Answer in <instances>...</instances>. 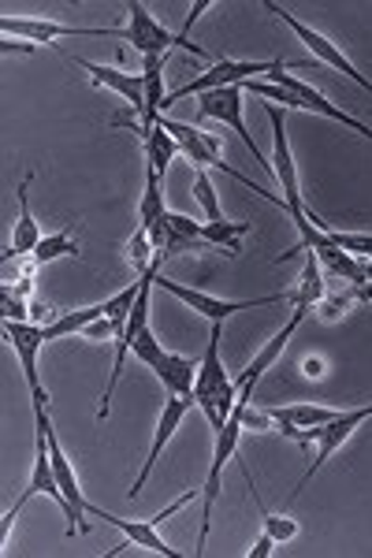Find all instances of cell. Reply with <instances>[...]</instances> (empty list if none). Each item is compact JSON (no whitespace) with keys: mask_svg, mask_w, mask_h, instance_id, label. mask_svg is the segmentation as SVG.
I'll return each instance as SVG.
<instances>
[{"mask_svg":"<svg viewBox=\"0 0 372 558\" xmlns=\"http://www.w3.org/2000/svg\"><path fill=\"white\" fill-rule=\"evenodd\" d=\"M220 339H224V324H208V339H205V354L197 362V380H194V407L205 413L208 428L224 432V425L235 413V399H239V384L228 376L220 357Z\"/></svg>","mask_w":372,"mask_h":558,"instance_id":"obj_1","label":"cell"},{"mask_svg":"<svg viewBox=\"0 0 372 558\" xmlns=\"http://www.w3.org/2000/svg\"><path fill=\"white\" fill-rule=\"evenodd\" d=\"M284 68H313L305 64V60H216L213 68L202 71L197 78H190V83H183L179 89H171L168 94V105L183 101V97L190 94H213V89H224V86H247L253 83V78H268L272 71H284Z\"/></svg>","mask_w":372,"mask_h":558,"instance_id":"obj_2","label":"cell"},{"mask_svg":"<svg viewBox=\"0 0 372 558\" xmlns=\"http://www.w3.org/2000/svg\"><path fill=\"white\" fill-rule=\"evenodd\" d=\"M34 421H41V425H45V439H49V454H52V470H57L60 492H63V499H68V536L89 533L86 514H94V502H89L86 492L79 488L75 465H71L68 451L60 447L57 428H52V417H49V402H45V407H34Z\"/></svg>","mask_w":372,"mask_h":558,"instance_id":"obj_3","label":"cell"},{"mask_svg":"<svg viewBox=\"0 0 372 558\" xmlns=\"http://www.w3.org/2000/svg\"><path fill=\"white\" fill-rule=\"evenodd\" d=\"M123 12H127V26H120V41L131 45L134 52H142V60L145 57H168L171 49H187V52H194V57H205V49L183 41L179 34L171 38L165 26L153 20L149 8H145L142 0H127Z\"/></svg>","mask_w":372,"mask_h":558,"instance_id":"obj_4","label":"cell"},{"mask_svg":"<svg viewBox=\"0 0 372 558\" xmlns=\"http://www.w3.org/2000/svg\"><path fill=\"white\" fill-rule=\"evenodd\" d=\"M34 425H38V444H34V465H31V476H26L23 495L12 502V507H8V514L0 518V544H4L8 533H12L15 514H20V510L34 499V495H45V499H52L60 507V514L68 518V499H63L60 481H57V470H52V454H49V439H45V425H41V421H34Z\"/></svg>","mask_w":372,"mask_h":558,"instance_id":"obj_5","label":"cell"},{"mask_svg":"<svg viewBox=\"0 0 372 558\" xmlns=\"http://www.w3.org/2000/svg\"><path fill=\"white\" fill-rule=\"evenodd\" d=\"M242 432H247V428H242V413L239 410L231 413V421L224 425V432H216L213 462H208V473H205V484H202V533H197L194 558H202V551H205L208 529H213V510H216V499H220V488H224V462L239 451Z\"/></svg>","mask_w":372,"mask_h":558,"instance_id":"obj_6","label":"cell"},{"mask_svg":"<svg viewBox=\"0 0 372 558\" xmlns=\"http://www.w3.org/2000/svg\"><path fill=\"white\" fill-rule=\"evenodd\" d=\"M265 12L276 15V20L284 23L287 31L295 34V38L302 41L305 49H310L316 60H321V64H328V68H335V71H343V75H347L350 83H358L361 89H365V94H372V78L361 75V71L350 64V57H347V52H343L339 45H335L332 38H324L321 31H313V26H310V23H302V20H298V15H290L284 4H276V0H265Z\"/></svg>","mask_w":372,"mask_h":558,"instance_id":"obj_7","label":"cell"},{"mask_svg":"<svg viewBox=\"0 0 372 558\" xmlns=\"http://www.w3.org/2000/svg\"><path fill=\"white\" fill-rule=\"evenodd\" d=\"M157 287L160 291H168L171 299H179L187 305V310H194L197 317H205L208 324H224L228 317L242 310H265V305H279V302H290V291H276V294H261V299H247V302H228V299H213V294L205 291H194V287H183L176 283V279H160L157 276Z\"/></svg>","mask_w":372,"mask_h":558,"instance_id":"obj_8","label":"cell"},{"mask_svg":"<svg viewBox=\"0 0 372 558\" xmlns=\"http://www.w3.org/2000/svg\"><path fill=\"white\" fill-rule=\"evenodd\" d=\"M365 421H372V402L369 407H353V410H343L339 417L335 421H328V425H316V428H305L302 436V444H316V454H313V462H310V470H305V476H302V484L295 488V495L305 488V484L313 481L316 473H321V465L328 462V458L339 451L343 444L353 436V428H361Z\"/></svg>","mask_w":372,"mask_h":558,"instance_id":"obj_9","label":"cell"},{"mask_svg":"<svg viewBox=\"0 0 372 558\" xmlns=\"http://www.w3.org/2000/svg\"><path fill=\"white\" fill-rule=\"evenodd\" d=\"M242 108H247V89H242V86H224V89H213V94L197 97V120H220V123H228V128L242 138V146L253 153V160H257V165H265V168H272V160L261 157L253 131H247Z\"/></svg>","mask_w":372,"mask_h":558,"instance_id":"obj_10","label":"cell"},{"mask_svg":"<svg viewBox=\"0 0 372 558\" xmlns=\"http://www.w3.org/2000/svg\"><path fill=\"white\" fill-rule=\"evenodd\" d=\"M4 339H8V347L15 350V357H20L23 380L31 387V402L34 407H45L49 395H45L41 373H38V354H41V347L49 343V339H45V328L41 324H31V320H4Z\"/></svg>","mask_w":372,"mask_h":558,"instance_id":"obj_11","label":"cell"},{"mask_svg":"<svg viewBox=\"0 0 372 558\" xmlns=\"http://www.w3.org/2000/svg\"><path fill=\"white\" fill-rule=\"evenodd\" d=\"M265 83H276V86H284L287 94H295V101H298V108H302V112H316V116H324V120H335V123H343V128L358 131L361 138L372 142V128H365L361 120H353L347 108H339L335 101H328V97H324L321 89H313L310 83H302V78L287 75V71H272Z\"/></svg>","mask_w":372,"mask_h":558,"instance_id":"obj_12","label":"cell"},{"mask_svg":"<svg viewBox=\"0 0 372 558\" xmlns=\"http://www.w3.org/2000/svg\"><path fill=\"white\" fill-rule=\"evenodd\" d=\"M305 313H310V305H295V313H290V320L284 324V328L276 331V336L268 339L265 347L257 350V357H253V362H250V368H247V373L239 376V380H235V384H239V399H235V402H242V407H250V399H253V387L261 384V376H265L268 368L276 365V357L284 354V350H287L290 336H295V331L302 328Z\"/></svg>","mask_w":372,"mask_h":558,"instance_id":"obj_13","label":"cell"},{"mask_svg":"<svg viewBox=\"0 0 372 558\" xmlns=\"http://www.w3.org/2000/svg\"><path fill=\"white\" fill-rule=\"evenodd\" d=\"M4 34H20L26 41H52V38H120V26H71L52 20H23V15H4L0 20Z\"/></svg>","mask_w":372,"mask_h":558,"instance_id":"obj_14","label":"cell"},{"mask_svg":"<svg viewBox=\"0 0 372 558\" xmlns=\"http://www.w3.org/2000/svg\"><path fill=\"white\" fill-rule=\"evenodd\" d=\"M194 410V399H183V395H171V399L165 402V413H160V425H157V436H153V447H149V454H145V462H142V473L134 476V484H131V499H139V495L145 492V481L153 476V470H157V462H160V454H165V447L171 444V436L179 432V425L187 421V413Z\"/></svg>","mask_w":372,"mask_h":558,"instance_id":"obj_15","label":"cell"},{"mask_svg":"<svg viewBox=\"0 0 372 558\" xmlns=\"http://www.w3.org/2000/svg\"><path fill=\"white\" fill-rule=\"evenodd\" d=\"M71 64H79L86 71L89 78H94L97 86H105V89H112V94H120L127 105H131V112H134V120L142 116V108H145V78H142V71H123V68H105V64H97V60H83V57H68Z\"/></svg>","mask_w":372,"mask_h":558,"instance_id":"obj_16","label":"cell"},{"mask_svg":"<svg viewBox=\"0 0 372 558\" xmlns=\"http://www.w3.org/2000/svg\"><path fill=\"white\" fill-rule=\"evenodd\" d=\"M94 518H101L105 525H116L123 533V544L116 547V551H108V555H120L123 547H145L149 555H165V558H179L176 547H168L165 539H160L157 533V521L153 518H142V521H127V518H116V514H108V510H97L94 507Z\"/></svg>","mask_w":372,"mask_h":558,"instance_id":"obj_17","label":"cell"},{"mask_svg":"<svg viewBox=\"0 0 372 558\" xmlns=\"http://www.w3.org/2000/svg\"><path fill=\"white\" fill-rule=\"evenodd\" d=\"M31 183H34V175H23V183L15 186V197H20V220H15V231H12V242H8V250H4V260L34 254L38 242L45 239L38 220H34V213H31V194H26L31 191Z\"/></svg>","mask_w":372,"mask_h":558,"instance_id":"obj_18","label":"cell"},{"mask_svg":"<svg viewBox=\"0 0 372 558\" xmlns=\"http://www.w3.org/2000/svg\"><path fill=\"white\" fill-rule=\"evenodd\" d=\"M153 373H157V380L165 384L168 395H183V399H194V380H197V365L190 362L183 354H165L157 357V365H153Z\"/></svg>","mask_w":372,"mask_h":558,"instance_id":"obj_19","label":"cell"},{"mask_svg":"<svg viewBox=\"0 0 372 558\" xmlns=\"http://www.w3.org/2000/svg\"><path fill=\"white\" fill-rule=\"evenodd\" d=\"M142 153H145V168H153V172L165 179L168 165L176 160V153H179V142L165 131V123H157V128L142 138Z\"/></svg>","mask_w":372,"mask_h":558,"instance_id":"obj_20","label":"cell"},{"mask_svg":"<svg viewBox=\"0 0 372 558\" xmlns=\"http://www.w3.org/2000/svg\"><path fill=\"white\" fill-rule=\"evenodd\" d=\"M105 317V302H97V305H83V310H71V313H60L52 324H45V339H68V336H75V331H86L94 320H101Z\"/></svg>","mask_w":372,"mask_h":558,"instance_id":"obj_21","label":"cell"},{"mask_svg":"<svg viewBox=\"0 0 372 558\" xmlns=\"http://www.w3.org/2000/svg\"><path fill=\"white\" fill-rule=\"evenodd\" d=\"M324 299V272H321V257L313 250H305V268L302 279H298V291H290V302L295 305H313Z\"/></svg>","mask_w":372,"mask_h":558,"instance_id":"obj_22","label":"cell"},{"mask_svg":"<svg viewBox=\"0 0 372 558\" xmlns=\"http://www.w3.org/2000/svg\"><path fill=\"white\" fill-rule=\"evenodd\" d=\"M250 220H220V223H202V239L208 246H224L228 254H239L242 239L250 235Z\"/></svg>","mask_w":372,"mask_h":558,"instance_id":"obj_23","label":"cell"},{"mask_svg":"<svg viewBox=\"0 0 372 558\" xmlns=\"http://www.w3.org/2000/svg\"><path fill=\"white\" fill-rule=\"evenodd\" d=\"M165 213L168 209H165V191H160V175L153 172V168H145V194L139 202V228L149 231Z\"/></svg>","mask_w":372,"mask_h":558,"instance_id":"obj_24","label":"cell"},{"mask_svg":"<svg viewBox=\"0 0 372 558\" xmlns=\"http://www.w3.org/2000/svg\"><path fill=\"white\" fill-rule=\"evenodd\" d=\"M60 257H79V246H75V239H71V223L60 228L57 235H45L38 242V250H34L38 265H52V260H60Z\"/></svg>","mask_w":372,"mask_h":558,"instance_id":"obj_25","label":"cell"},{"mask_svg":"<svg viewBox=\"0 0 372 558\" xmlns=\"http://www.w3.org/2000/svg\"><path fill=\"white\" fill-rule=\"evenodd\" d=\"M194 197L202 202V209L208 220L205 223H220L224 213H220V197H216V186L208 179V168H194Z\"/></svg>","mask_w":372,"mask_h":558,"instance_id":"obj_26","label":"cell"},{"mask_svg":"<svg viewBox=\"0 0 372 558\" xmlns=\"http://www.w3.org/2000/svg\"><path fill=\"white\" fill-rule=\"evenodd\" d=\"M253 492V488H250ZM253 502L261 507V499H257V492H253ZM261 521H265V533L276 536V544H287V539H295L298 536V525L290 521L287 514H272V510L261 507Z\"/></svg>","mask_w":372,"mask_h":558,"instance_id":"obj_27","label":"cell"},{"mask_svg":"<svg viewBox=\"0 0 372 558\" xmlns=\"http://www.w3.org/2000/svg\"><path fill=\"white\" fill-rule=\"evenodd\" d=\"M127 257H131V265H134V272H145V268L153 265V257H157V250H153V242H149V231H134V239L127 242Z\"/></svg>","mask_w":372,"mask_h":558,"instance_id":"obj_28","label":"cell"},{"mask_svg":"<svg viewBox=\"0 0 372 558\" xmlns=\"http://www.w3.org/2000/svg\"><path fill=\"white\" fill-rule=\"evenodd\" d=\"M131 354L139 357L142 365H157V357L165 354V347H160V339L153 336V328H145V331H139V339L131 343Z\"/></svg>","mask_w":372,"mask_h":558,"instance_id":"obj_29","label":"cell"},{"mask_svg":"<svg viewBox=\"0 0 372 558\" xmlns=\"http://www.w3.org/2000/svg\"><path fill=\"white\" fill-rule=\"evenodd\" d=\"M335 246L347 250V254H361V257H372V235H350V231H324Z\"/></svg>","mask_w":372,"mask_h":558,"instance_id":"obj_30","label":"cell"},{"mask_svg":"<svg viewBox=\"0 0 372 558\" xmlns=\"http://www.w3.org/2000/svg\"><path fill=\"white\" fill-rule=\"evenodd\" d=\"M0 299H4V320H26V305L20 302V294H12L4 287V291H0Z\"/></svg>","mask_w":372,"mask_h":558,"instance_id":"obj_31","label":"cell"},{"mask_svg":"<svg viewBox=\"0 0 372 558\" xmlns=\"http://www.w3.org/2000/svg\"><path fill=\"white\" fill-rule=\"evenodd\" d=\"M86 339H108V336H120V328H116V320H108V317H101V320H94L89 328L83 331Z\"/></svg>","mask_w":372,"mask_h":558,"instance_id":"obj_32","label":"cell"},{"mask_svg":"<svg viewBox=\"0 0 372 558\" xmlns=\"http://www.w3.org/2000/svg\"><path fill=\"white\" fill-rule=\"evenodd\" d=\"M272 551H276V536H272V533H265V529H261L257 544L250 547V551H247V558H268Z\"/></svg>","mask_w":372,"mask_h":558,"instance_id":"obj_33","label":"cell"},{"mask_svg":"<svg viewBox=\"0 0 372 558\" xmlns=\"http://www.w3.org/2000/svg\"><path fill=\"white\" fill-rule=\"evenodd\" d=\"M353 299H361V302H372V283H361L358 291H353Z\"/></svg>","mask_w":372,"mask_h":558,"instance_id":"obj_34","label":"cell"},{"mask_svg":"<svg viewBox=\"0 0 372 558\" xmlns=\"http://www.w3.org/2000/svg\"><path fill=\"white\" fill-rule=\"evenodd\" d=\"M4 52H34V45H15V41H4Z\"/></svg>","mask_w":372,"mask_h":558,"instance_id":"obj_35","label":"cell"}]
</instances>
